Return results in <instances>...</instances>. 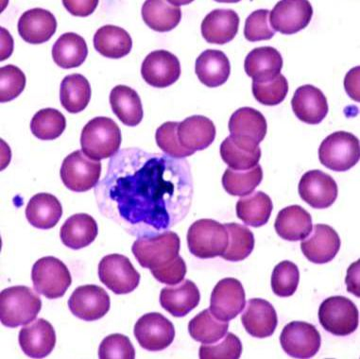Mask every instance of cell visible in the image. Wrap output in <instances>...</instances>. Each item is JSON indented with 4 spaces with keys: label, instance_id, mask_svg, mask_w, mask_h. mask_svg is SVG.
<instances>
[{
    "label": "cell",
    "instance_id": "obj_1",
    "mask_svg": "<svg viewBox=\"0 0 360 359\" xmlns=\"http://www.w3.org/2000/svg\"><path fill=\"white\" fill-rule=\"evenodd\" d=\"M193 192L188 161L139 148L118 150L95 188L101 215L137 237L161 234L183 221Z\"/></svg>",
    "mask_w": 360,
    "mask_h": 359
},
{
    "label": "cell",
    "instance_id": "obj_2",
    "mask_svg": "<svg viewBox=\"0 0 360 359\" xmlns=\"http://www.w3.org/2000/svg\"><path fill=\"white\" fill-rule=\"evenodd\" d=\"M122 131L110 117H98L90 120L82 129V152L94 161L112 158L122 145Z\"/></svg>",
    "mask_w": 360,
    "mask_h": 359
},
{
    "label": "cell",
    "instance_id": "obj_3",
    "mask_svg": "<svg viewBox=\"0 0 360 359\" xmlns=\"http://www.w3.org/2000/svg\"><path fill=\"white\" fill-rule=\"evenodd\" d=\"M42 308V300L30 287L16 286L0 294V320L4 326L18 327L32 322Z\"/></svg>",
    "mask_w": 360,
    "mask_h": 359
},
{
    "label": "cell",
    "instance_id": "obj_4",
    "mask_svg": "<svg viewBox=\"0 0 360 359\" xmlns=\"http://www.w3.org/2000/svg\"><path fill=\"white\" fill-rule=\"evenodd\" d=\"M180 248L179 235L174 232L166 231L152 237L137 238L131 252L141 267L153 270L173 261L179 256Z\"/></svg>",
    "mask_w": 360,
    "mask_h": 359
},
{
    "label": "cell",
    "instance_id": "obj_5",
    "mask_svg": "<svg viewBox=\"0 0 360 359\" xmlns=\"http://www.w3.org/2000/svg\"><path fill=\"white\" fill-rule=\"evenodd\" d=\"M360 158L359 138L354 134L340 131L330 134L319 149V159L326 168L345 172L354 168Z\"/></svg>",
    "mask_w": 360,
    "mask_h": 359
},
{
    "label": "cell",
    "instance_id": "obj_6",
    "mask_svg": "<svg viewBox=\"0 0 360 359\" xmlns=\"http://www.w3.org/2000/svg\"><path fill=\"white\" fill-rule=\"evenodd\" d=\"M188 244L189 252L198 259L221 256L228 246L227 230L214 219H199L188 229Z\"/></svg>",
    "mask_w": 360,
    "mask_h": 359
},
{
    "label": "cell",
    "instance_id": "obj_7",
    "mask_svg": "<svg viewBox=\"0 0 360 359\" xmlns=\"http://www.w3.org/2000/svg\"><path fill=\"white\" fill-rule=\"evenodd\" d=\"M32 279L37 292L51 300L63 297L72 283L67 266L53 256L43 257L34 263Z\"/></svg>",
    "mask_w": 360,
    "mask_h": 359
},
{
    "label": "cell",
    "instance_id": "obj_8",
    "mask_svg": "<svg viewBox=\"0 0 360 359\" xmlns=\"http://www.w3.org/2000/svg\"><path fill=\"white\" fill-rule=\"evenodd\" d=\"M319 320L327 332L346 337L359 327V312L350 299L333 296L321 303L319 308Z\"/></svg>",
    "mask_w": 360,
    "mask_h": 359
},
{
    "label": "cell",
    "instance_id": "obj_9",
    "mask_svg": "<svg viewBox=\"0 0 360 359\" xmlns=\"http://www.w3.org/2000/svg\"><path fill=\"white\" fill-rule=\"evenodd\" d=\"M98 278L115 294L124 295L139 287L141 276L128 257L115 254L101 259L98 264Z\"/></svg>",
    "mask_w": 360,
    "mask_h": 359
},
{
    "label": "cell",
    "instance_id": "obj_10",
    "mask_svg": "<svg viewBox=\"0 0 360 359\" xmlns=\"http://www.w3.org/2000/svg\"><path fill=\"white\" fill-rule=\"evenodd\" d=\"M228 127L230 136L236 144L252 150L260 148L259 144L265 138L268 131L265 117L251 107L236 110L230 117Z\"/></svg>",
    "mask_w": 360,
    "mask_h": 359
},
{
    "label": "cell",
    "instance_id": "obj_11",
    "mask_svg": "<svg viewBox=\"0 0 360 359\" xmlns=\"http://www.w3.org/2000/svg\"><path fill=\"white\" fill-rule=\"evenodd\" d=\"M101 174V161L86 157L82 150H76L65 157L60 171L64 185L74 192H85L94 188Z\"/></svg>",
    "mask_w": 360,
    "mask_h": 359
},
{
    "label": "cell",
    "instance_id": "obj_12",
    "mask_svg": "<svg viewBox=\"0 0 360 359\" xmlns=\"http://www.w3.org/2000/svg\"><path fill=\"white\" fill-rule=\"evenodd\" d=\"M134 337L140 346L150 352L163 351L175 338L173 323L158 312L145 314L134 325Z\"/></svg>",
    "mask_w": 360,
    "mask_h": 359
},
{
    "label": "cell",
    "instance_id": "obj_13",
    "mask_svg": "<svg viewBox=\"0 0 360 359\" xmlns=\"http://www.w3.org/2000/svg\"><path fill=\"white\" fill-rule=\"evenodd\" d=\"M280 344L291 358H310L320 351L321 334L310 323L291 322L283 329Z\"/></svg>",
    "mask_w": 360,
    "mask_h": 359
},
{
    "label": "cell",
    "instance_id": "obj_14",
    "mask_svg": "<svg viewBox=\"0 0 360 359\" xmlns=\"http://www.w3.org/2000/svg\"><path fill=\"white\" fill-rule=\"evenodd\" d=\"M313 8L307 0H283L269 12V24L274 32L291 35L306 29L311 21Z\"/></svg>",
    "mask_w": 360,
    "mask_h": 359
},
{
    "label": "cell",
    "instance_id": "obj_15",
    "mask_svg": "<svg viewBox=\"0 0 360 359\" xmlns=\"http://www.w3.org/2000/svg\"><path fill=\"white\" fill-rule=\"evenodd\" d=\"M246 294L243 284L236 278H224L214 287L210 311L222 322L236 319L245 308Z\"/></svg>",
    "mask_w": 360,
    "mask_h": 359
},
{
    "label": "cell",
    "instance_id": "obj_16",
    "mask_svg": "<svg viewBox=\"0 0 360 359\" xmlns=\"http://www.w3.org/2000/svg\"><path fill=\"white\" fill-rule=\"evenodd\" d=\"M111 300L103 287L86 285L74 290L68 300V308L74 316L85 322H94L105 316L110 311Z\"/></svg>",
    "mask_w": 360,
    "mask_h": 359
},
{
    "label": "cell",
    "instance_id": "obj_17",
    "mask_svg": "<svg viewBox=\"0 0 360 359\" xmlns=\"http://www.w3.org/2000/svg\"><path fill=\"white\" fill-rule=\"evenodd\" d=\"M298 189L302 200L315 209L332 207L339 194L336 181L319 169L306 172L300 180Z\"/></svg>",
    "mask_w": 360,
    "mask_h": 359
},
{
    "label": "cell",
    "instance_id": "obj_18",
    "mask_svg": "<svg viewBox=\"0 0 360 359\" xmlns=\"http://www.w3.org/2000/svg\"><path fill=\"white\" fill-rule=\"evenodd\" d=\"M141 75L150 86L166 89L180 78V61L172 52L164 49L150 52L143 62Z\"/></svg>",
    "mask_w": 360,
    "mask_h": 359
},
{
    "label": "cell",
    "instance_id": "obj_19",
    "mask_svg": "<svg viewBox=\"0 0 360 359\" xmlns=\"http://www.w3.org/2000/svg\"><path fill=\"white\" fill-rule=\"evenodd\" d=\"M301 249L310 262L319 265L326 264L339 253L340 235L329 226L316 224L309 237L301 243Z\"/></svg>",
    "mask_w": 360,
    "mask_h": 359
},
{
    "label": "cell",
    "instance_id": "obj_20",
    "mask_svg": "<svg viewBox=\"0 0 360 359\" xmlns=\"http://www.w3.org/2000/svg\"><path fill=\"white\" fill-rule=\"evenodd\" d=\"M294 114L301 122L320 124L328 114V103L323 91L311 84L300 86L291 100Z\"/></svg>",
    "mask_w": 360,
    "mask_h": 359
},
{
    "label": "cell",
    "instance_id": "obj_21",
    "mask_svg": "<svg viewBox=\"0 0 360 359\" xmlns=\"http://www.w3.org/2000/svg\"><path fill=\"white\" fill-rule=\"evenodd\" d=\"M241 322L247 333L254 338L266 339L274 335L278 325V318L274 306L264 299L249 300Z\"/></svg>",
    "mask_w": 360,
    "mask_h": 359
},
{
    "label": "cell",
    "instance_id": "obj_22",
    "mask_svg": "<svg viewBox=\"0 0 360 359\" xmlns=\"http://www.w3.org/2000/svg\"><path fill=\"white\" fill-rule=\"evenodd\" d=\"M18 339L25 355L32 358H44L53 351L56 333L51 322L38 319L21 329Z\"/></svg>",
    "mask_w": 360,
    "mask_h": 359
},
{
    "label": "cell",
    "instance_id": "obj_23",
    "mask_svg": "<svg viewBox=\"0 0 360 359\" xmlns=\"http://www.w3.org/2000/svg\"><path fill=\"white\" fill-rule=\"evenodd\" d=\"M18 29L25 42L39 45L48 42L56 32L57 20L49 11L34 8L21 15Z\"/></svg>",
    "mask_w": 360,
    "mask_h": 359
},
{
    "label": "cell",
    "instance_id": "obj_24",
    "mask_svg": "<svg viewBox=\"0 0 360 359\" xmlns=\"http://www.w3.org/2000/svg\"><path fill=\"white\" fill-rule=\"evenodd\" d=\"M212 120L203 116H192L179 123L177 134L181 146L196 152L207 149L216 138Z\"/></svg>",
    "mask_w": 360,
    "mask_h": 359
},
{
    "label": "cell",
    "instance_id": "obj_25",
    "mask_svg": "<svg viewBox=\"0 0 360 359\" xmlns=\"http://www.w3.org/2000/svg\"><path fill=\"white\" fill-rule=\"evenodd\" d=\"M239 21V16L233 10H214L202 22V37L206 42L224 45L238 34Z\"/></svg>",
    "mask_w": 360,
    "mask_h": 359
},
{
    "label": "cell",
    "instance_id": "obj_26",
    "mask_svg": "<svg viewBox=\"0 0 360 359\" xmlns=\"http://www.w3.org/2000/svg\"><path fill=\"white\" fill-rule=\"evenodd\" d=\"M283 68L282 55L273 46H260L247 55L244 70L252 81H273L280 75Z\"/></svg>",
    "mask_w": 360,
    "mask_h": 359
},
{
    "label": "cell",
    "instance_id": "obj_27",
    "mask_svg": "<svg viewBox=\"0 0 360 359\" xmlns=\"http://www.w3.org/2000/svg\"><path fill=\"white\" fill-rule=\"evenodd\" d=\"M200 301L199 289L194 282L185 280L175 287L161 290L160 305L173 317L182 318L196 308Z\"/></svg>",
    "mask_w": 360,
    "mask_h": 359
},
{
    "label": "cell",
    "instance_id": "obj_28",
    "mask_svg": "<svg viewBox=\"0 0 360 359\" xmlns=\"http://www.w3.org/2000/svg\"><path fill=\"white\" fill-rule=\"evenodd\" d=\"M195 71L202 84L210 89H216L229 79L230 61L224 52L206 49L198 57Z\"/></svg>",
    "mask_w": 360,
    "mask_h": 359
},
{
    "label": "cell",
    "instance_id": "obj_29",
    "mask_svg": "<svg viewBox=\"0 0 360 359\" xmlns=\"http://www.w3.org/2000/svg\"><path fill=\"white\" fill-rule=\"evenodd\" d=\"M274 228L283 240L299 241L306 240L312 232L311 215L300 205H290L280 211Z\"/></svg>",
    "mask_w": 360,
    "mask_h": 359
},
{
    "label": "cell",
    "instance_id": "obj_30",
    "mask_svg": "<svg viewBox=\"0 0 360 359\" xmlns=\"http://www.w3.org/2000/svg\"><path fill=\"white\" fill-rule=\"evenodd\" d=\"M97 221L88 214L79 213L68 218L60 231L62 242L72 250H81L98 237Z\"/></svg>",
    "mask_w": 360,
    "mask_h": 359
},
{
    "label": "cell",
    "instance_id": "obj_31",
    "mask_svg": "<svg viewBox=\"0 0 360 359\" xmlns=\"http://www.w3.org/2000/svg\"><path fill=\"white\" fill-rule=\"evenodd\" d=\"M142 18L153 31H172L182 19L180 4L164 0H148L142 6Z\"/></svg>",
    "mask_w": 360,
    "mask_h": 359
},
{
    "label": "cell",
    "instance_id": "obj_32",
    "mask_svg": "<svg viewBox=\"0 0 360 359\" xmlns=\"http://www.w3.org/2000/svg\"><path fill=\"white\" fill-rule=\"evenodd\" d=\"M63 215L61 202L49 193L37 194L30 200L26 218L35 228L48 230L57 226Z\"/></svg>",
    "mask_w": 360,
    "mask_h": 359
},
{
    "label": "cell",
    "instance_id": "obj_33",
    "mask_svg": "<svg viewBox=\"0 0 360 359\" xmlns=\"http://www.w3.org/2000/svg\"><path fill=\"white\" fill-rule=\"evenodd\" d=\"M112 112L120 122L129 127H136L142 122L144 112L141 98L136 90L126 86H117L110 93Z\"/></svg>",
    "mask_w": 360,
    "mask_h": 359
},
{
    "label": "cell",
    "instance_id": "obj_34",
    "mask_svg": "<svg viewBox=\"0 0 360 359\" xmlns=\"http://www.w3.org/2000/svg\"><path fill=\"white\" fill-rule=\"evenodd\" d=\"M93 41L96 51L110 59L123 58L133 48V40L128 32L114 25L100 27Z\"/></svg>",
    "mask_w": 360,
    "mask_h": 359
},
{
    "label": "cell",
    "instance_id": "obj_35",
    "mask_svg": "<svg viewBox=\"0 0 360 359\" xmlns=\"http://www.w3.org/2000/svg\"><path fill=\"white\" fill-rule=\"evenodd\" d=\"M87 55L86 42L75 32L61 35L52 48V58L55 64L64 70L81 67Z\"/></svg>",
    "mask_w": 360,
    "mask_h": 359
},
{
    "label": "cell",
    "instance_id": "obj_36",
    "mask_svg": "<svg viewBox=\"0 0 360 359\" xmlns=\"http://www.w3.org/2000/svg\"><path fill=\"white\" fill-rule=\"evenodd\" d=\"M236 209V216L246 226L259 228L268 223L274 204L269 195L257 191L239 199Z\"/></svg>",
    "mask_w": 360,
    "mask_h": 359
},
{
    "label": "cell",
    "instance_id": "obj_37",
    "mask_svg": "<svg viewBox=\"0 0 360 359\" xmlns=\"http://www.w3.org/2000/svg\"><path fill=\"white\" fill-rule=\"evenodd\" d=\"M91 98L89 81L81 74L65 77L60 87L62 106L70 114H78L86 108Z\"/></svg>",
    "mask_w": 360,
    "mask_h": 359
},
{
    "label": "cell",
    "instance_id": "obj_38",
    "mask_svg": "<svg viewBox=\"0 0 360 359\" xmlns=\"http://www.w3.org/2000/svg\"><path fill=\"white\" fill-rule=\"evenodd\" d=\"M229 323L222 322L205 309L198 314L188 323V332L194 341L202 344H216L227 334Z\"/></svg>",
    "mask_w": 360,
    "mask_h": 359
},
{
    "label": "cell",
    "instance_id": "obj_39",
    "mask_svg": "<svg viewBox=\"0 0 360 359\" xmlns=\"http://www.w3.org/2000/svg\"><path fill=\"white\" fill-rule=\"evenodd\" d=\"M228 233V246L221 259L231 262L246 259L255 248V235L246 226L236 223H225Z\"/></svg>",
    "mask_w": 360,
    "mask_h": 359
},
{
    "label": "cell",
    "instance_id": "obj_40",
    "mask_svg": "<svg viewBox=\"0 0 360 359\" xmlns=\"http://www.w3.org/2000/svg\"><path fill=\"white\" fill-rule=\"evenodd\" d=\"M263 180V171L260 164L245 171L227 169L222 176V185L225 191L232 196L245 197L260 185Z\"/></svg>",
    "mask_w": 360,
    "mask_h": 359
},
{
    "label": "cell",
    "instance_id": "obj_41",
    "mask_svg": "<svg viewBox=\"0 0 360 359\" xmlns=\"http://www.w3.org/2000/svg\"><path fill=\"white\" fill-rule=\"evenodd\" d=\"M67 127V120L61 112L53 108L40 110L32 117L31 131L40 141H54L62 136Z\"/></svg>",
    "mask_w": 360,
    "mask_h": 359
},
{
    "label": "cell",
    "instance_id": "obj_42",
    "mask_svg": "<svg viewBox=\"0 0 360 359\" xmlns=\"http://www.w3.org/2000/svg\"><path fill=\"white\" fill-rule=\"evenodd\" d=\"M261 149L248 150L233 142L232 137L228 136L221 145V156L224 163L233 171H249L259 163Z\"/></svg>",
    "mask_w": 360,
    "mask_h": 359
},
{
    "label": "cell",
    "instance_id": "obj_43",
    "mask_svg": "<svg viewBox=\"0 0 360 359\" xmlns=\"http://www.w3.org/2000/svg\"><path fill=\"white\" fill-rule=\"evenodd\" d=\"M299 282V268L294 263L285 260L274 268L271 275V289L276 296L290 297L298 289Z\"/></svg>",
    "mask_w": 360,
    "mask_h": 359
},
{
    "label": "cell",
    "instance_id": "obj_44",
    "mask_svg": "<svg viewBox=\"0 0 360 359\" xmlns=\"http://www.w3.org/2000/svg\"><path fill=\"white\" fill-rule=\"evenodd\" d=\"M252 94L258 103L266 106H276L283 103L288 92V82L285 76L280 74L273 81L265 82L252 81Z\"/></svg>",
    "mask_w": 360,
    "mask_h": 359
},
{
    "label": "cell",
    "instance_id": "obj_45",
    "mask_svg": "<svg viewBox=\"0 0 360 359\" xmlns=\"http://www.w3.org/2000/svg\"><path fill=\"white\" fill-rule=\"evenodd\" d=\"M179 122H166L158 129L155 133V141L158 146L167 155L176 159H185L194 155V152L186 150L181 146L178 141Z\"/></svg>",
    "mask_w": 360,
    "mask_h": 359
},
{
    "label": "cell",
    "instance_id": "obj_46",
    "mask_svg": "<svg viewBox=\"0 0 360 359\" xmlns=\"http://www.w3.org/2000/svg\"><path fill=\"white\" fill-rule=\"evenodd\" d=\"M26 86V76L15 65L0 68V101L8 103L19 97Z\"/></svg>",
    "mask_w": 360,
    "mask_h": 359
},
{
    "label": "cell",
    "instance_id": "obj_47",
    "mask_svg": "<svg viewBox=\"0 0 360 359\" xmlns=\"http://www.w3.org/2000/svg\"><path fill=\"white\" fill-rule=\"evenodd\" d=\"M199 353L202 359H238L243 353V344L238 336L228 333L217 344H202Z\"/></svg>",
    "mask_w": 360,
    "mask_h": 359
},
{
    "label": "cell",
    "instance_id": "obj_48",
    "mask_svg": "<svg viewBox=\"0 0 360 359\" xmlns=\"http://www.w3.org/2000/svg\"><path fill=\"white\" fill-rule=\"evenodd\" d=\"M101 359H134L136 350L130 339L122 334H112L101 341L98 348Z\"/></svg>",
    "mask_w": 360,
    "mask_h": 359
},
{
    "label": "cell",
    "instance_id": "obj_49",
    "mask_svg": "<svg viewBox=\"0 0 360 359\" xmlns=\"http://www.w3.org/2000/svg\"><path fill=\"white\" fill-rule=\"evenodd\" d=\"M269 10H257L246 19L244 37L250 42L271 40L276 34L269 21Z\"/></svg>",
    "mask_w": 360,
    "mask_h": 359
},
{
    "label": "cell",
    "instance_id": "obj_50",
    "mask_svg": "<svg viewBox=\"0 0 360 359\" xmlns=\"http://www.w3.org/2000/svg\"><path fill=\"white\" fill-rule=\"evenodd\" d=\"M152 271L153 278L162 284L175 286L181 283L186 274V265L185 260L180 256L176 257L173 261L164 267L156 268Z\"/></svg>",
    "mask_w": 360,
    "mask_h": 359
},
{
    "label": "cell",
    "instance_id": "obj_51",
    "mask_svg": "<svg viewBox=\"0 0 360 359\" xmlns=\"http://www.w3.org/2000/svg\"><path fill=\"white\" fill-rule=\"evenodd\" d=\"M65 9L72 15L75 16H88L94 13L97 8L98 1H63Z\"/></svg>",
    "mask_w": 360,
    "mask_h": 359
},
{
    "label": "cell",
    "instance_id": "obj_52",
    "mask_svg": "<svg viewBox=\"0 0 360 359\" xmlns=\"http://www.w3.org/2000/svg\"><path fill=\"white\" fill-rule=\"evenodd\" d=\"M357 74H359V67H356V68H353V70L349 71V73L345 77V86L346 92L347 94L350 96L352 100L359 101V79L356 82H354V78Z\"/></svg>",
    "mask_w": 360,
    "mask_h": 359
}]
</instances>
